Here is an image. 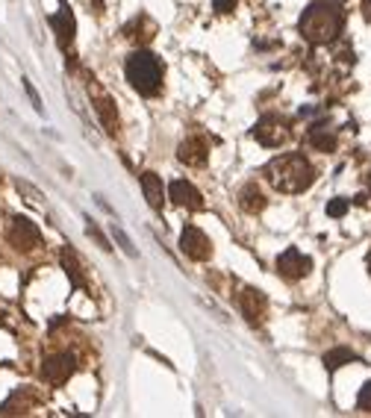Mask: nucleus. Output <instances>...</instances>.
Wrapping results in <instances>:
<instances>
[{
  "label": "nucleus",
  "instance_id": "1",
  "mask_svg": "<svg viewBox=\"0 0 371 418\" xmlns=\"http://www.w3.org/2000/svg\"><path fill=\"white\" fill-rule=\"evenodd\" d=\"M345 27V9L336 0H315L301 15V36L310 45H330Z\"/></svg>",
  "mask_w": 371,
  "mask_h": 418
},
{
  "label": "nucleus",
  "instance_id": "2",
  "mask_svg": "<svg viewBox=\"0 0 371 418\" xmlns=\"http://www.w3.org/2000/svg\"><path fill=\"white\" fill-rule=\"evenodd\" d=\"M265 180L274 186L277 192L298 195L315 183V168L310 165V159L301 157V153H286V157H277L265 165Z\"/></svg>",
  "mask_w": 371,
  "mask_h": 418
},
{
  "label": "nucleus",
  "instance_id": "3",
  "mask_svg": "<svg viewBox=\"0 0 371 418\" xmlns=\"http://www.w3.org/2000/svg\"><path fill=\"white\" fill-rule=\"evenodd\" d=\"M124 71H127L130 86H133L139 94H157L159 92V86H162V65H159V59L154 57V53L136 50L133 57L127 59Z\"/></svg>",
  "mask_w": 371,
  "mask_h": 418
},
{
  "label": "nucleus",
  "instance_id": "4",
  "mask_svg": "<svg viewBox=\"0 0 371 418\" xmlns=\"http://www.w3.org/2000/svg\"><path fill=\"white\" fill-rule=\"evenodd\" d=\"M254 139L265 148H280L289 139V121L280 115H263L254 127Z\"/></svg>",
  "mask_w": 371,
  "mask_h": 418
},
{
  "label": "nucleus",
  "instance_id": "5",
  "mask_svg": "<svg viewBox=\"0 0 371 418\" xmlns=\"http://www.w3.org/2000/svg\"><path fill=\"white\" fill-rule=\"evenodd\" d=\"M6 239H9V245H12L15 250H32V248H39L41 245V233H39V227L30 221V218H12V224H9L6 230Z\"/></svg>",
  "mask_w": 371,
  "mask_h": 418
},
{
  "label": "nucleus",
  "instance_id": "6",
  "mask_svg": "<svg viewBox=\"0 0 371 418\" xmlns=\"http://www.w3.org/2000/svg\"><path fill=\"white\" fill-rule=\"evenodd\" d=\"M180 250L189 259H194V262H203V259L212 257L210 239H206V233H203V230H198V227H186L183 233H180Z\"/></svg>",
  "mask_w": 371,
  "mask_h": 418
},
{
  "label": "nucleus",
  "instance_id": "7",
  "mask_svg": "<svg viewBox=\"0 0 371 418\" xmlns=\"http://www.w3.org/2000/svg\"><path fill=\"white\" fill-rule=\"evenodd\" d=\"M310 268H312L310 257H303L298 248H286V250H283V254L277 257V271H280L286 280H301V277H307Z\"/></svg>",
  "mask_w": 371,
  "mask_h": 418
},
{
  "label": "nucleus",
  "instance_id": "8",
  "mask_svg": "<svg viewBox=\"0 0 371 418\" xmlns=\"http://www.w3.org/2000/svg\"><path fill=\"white\" fill-rule=\"evenodd\" d=\"M74 371H77V359H74L71 354H57V357L45 359V366H41V377H45L48 383H53V386H62Z\"/></svg>",
  "mask_w": 371,
  "mask_h": 418
},
{
  "label": "nucleus",
  "instance_id": "9",
  "mask_svg": "<svg viewBox=\"0 0 371 418\" xmlns=\"http://www.w3.org/2000/svg\"><path fill=\"white\" fill-rule=\"evenodd\" d=\"M239 306H242V315L248 318L250 324H259L265 315V298L259 289H250V286H245L242 292H239Z\"/></svg>",
  "mask_w": 371,
  "mask_h": 418
},
{
  "label": "nucleus",
  "instance_id": "10",
  "mask_svg": "<svg viewBox=\"0 0 371 418\" xmlns=\"http://www.w3.org/2000/svg\"><path fill=\"white\" fill-rule=\"evenodd\" d=\"M168 197L177 206H183V209H203V197H201V192L194 189L192 183H186V180H174L171 186H168Z\"/></svg>",
  "mask_w": 371,
  "mask_h": 418
},
{
  "label": "nucleus",
  "instance_id": "11",
  "mask_svg": "<svg viewBox=\"0 0 371 418\" xmlns=\"http://www.w3.org/2000/svg\"><path fill=\"white\" fill-rule=\"evenodd\" d=\"M206 157H210V145H206L201 136L186 139V141H180V148H177V159L186 162V165H203Z\"/></svg>",
  "mask_w": 371,
  "mask_h": 418
},
{
  "label": "nucleus",
  "instance_id": "12",
  "mask_svg": "<svg viewBox=\"0 0 371 418\" xmlns=\"http://www.w3.org/2000/svg\"><path fill=\"white\" fill-rule=\"evenodd\" d=\"M50 27H53V32H57L59 45L68 48L71 41H74V30H77V21H74V12H71L68 6H59V12L50 18Z\"/></svg>",
  "mask_w": 371,
  "mask_h": 418
},
{
  "label": "nucleus",
  "instance_id": "13",
  "mask_svg": "<svg viewBox=\"0 0 371 418\" xmlns=\"http://www.w3.org/2000/svg\"><path fill=\"white\" fill-rule=\"evenodd\" d=\"M141 189H145V197H148V206L162 212V203H166V192H162V180L157 177L154 171L141 174Z\"/></svg>",
  "mask_w": 371,
  "mask_h": 418
},
{
  "label": "nucleus",
  "instance_id": "14",
  "mask_svg": "<svg viewBox=\"0 0 371 418\" xmlns=\"http://www.w3.org/2000/svg\"><path fill=\"white\" fill-rule=\"evenodd\" d=\"M94 109H97V115H101V121H103L106 133H109V136H115V133H118V115H115V103L109 101V97H106L103 92H97V89H94Z\"/></svg>",
  "mask_w": 371,
  "mask_h": 418
},
{
  "label": "nucleus",
  "instance_id": "15",
  "mask_svg": "<svg viewBox=\"0 0 371 418\" xmlns=\"http://www.w3.org/2000/svg\"><path fill=\"white\" fill-rule=\"evenodd\" d=\"M239 203H242V209L245 212H250V215H257V212H263L265 209V195L259 192V186L257 183H248L242 192H239Z\"/></svg>",
  "mask_w": 371,
  "mask_h": 418
},
{
  "label": "nucleus",
  "instance_id": "16",
  "mask_svg": "<svg viewBox=\"0 0 371 418\" xmlns=\"http://www.w3.org/2000/svg\"><path fill=\"white\" fill-rule=\"evenodd\" d=\"M307 139H310V145H312L315 150H324V153L336 150V136H333L324 124H312L310 133H307Z\"/></svg>",
  "mask_w": 371,
  "mask_h": 418
},
{
  "label": "nucleus",
  "instance_id": "17",
  "mask_svg": "<svg viewBox=\"0 0 371 418\" xmlns=\"http://www.w3.org/2000/svg\"><path fill=\"white\" fill-rule=\"evenodd\" d=\"M62 268H65V274H68V280L77 286V289H83L86 286V277H83V268H80V259H77V254H74L71 248H65L62 250Z\"/></svg>",
  "mask_w": 371,
  "mask_h": 418
},
{
  "label": "nucleus",
  "instance_id": "18",
  "mask_svg": "<svg viewBox=\"0 0 371 418\" xmlns=\"http://www.w3.org/2000/svg\"><path fill=\"white\" fill-rule=\"evenodd\" d=\"M348 362H357V354L351 348H333V350H327V354H324V368L327 371H336V368L348 366Z\"/></svg>",
  "mask_w": 371,
  "mask_h": 418
},
{
  "label": "nucleus",
  "instance_id": "19",
  "mask_svg": "<svg viewBox=\"0 0 371 418\" xmlns=\"http://www.w3.org/2000/svg\"><path fill=\"white\" fill-rule=\"evenodd\" d=\"M27 406H30V395H27V392H15L12 398L3 404V410H0V412L15 415V412H27Z\"/></svg>",
  "mask_w": 371,
  "mask_h": 418
},
{
  "label": "nucleus",
  "instance_id": "20",
  "mask_svg": "<svg viewBox=\"0 0 371 418\" xmlns=\"http://www.w3.org/2000/svg\"><path fill=\"white\" fill-rule=\"evenodd\" d=\"M345 212H348V201H345V197H336V201L327 203V215H330V218H342Z\"/></svg>",
  "mask_w": 371,
  "mask_h": 418
},
{
  "label": "nucleus",
  "instance_id": "21",
  "mask_svg": "<svg viewBox=\"0 0 371 418\" xmlns=\"http://www.w3.org/2000/svg\"><path fill=\"white\" fill-rule=\"evenodd\" d=\"M86 233H89V236H92V239H94L103 250H112V245H109V239L101 233V230H97V224H92V221H89V227H86Z\"/></svg>",
  "mask_w": 371,
  "mask_h": 418
},
{
  "label": "nucleus",
  "instance_id": "22",
  "mask_svg": "<svg viewBox=\"0 0 371 418\" xmlns=\"http://www.w3.org/2000/svg\"><path fill=\"white\" fill-rule=\"evenodd\" d=\"M357 406L363 412H371V383H365L363 389H359V398H357Z\"/></svg>",
  "mask_w": 371,
  "mask_h": 418
},
{
  "label": "nucleus",
  "instance_id": "23",
  "mask_svg": "<svg viewBox=\"0 0 371 418\" xmlns=\"http://www.w3.org/2000/svg\"><path fill=\"white\" fill-rule=\"evenodd\" d=\"M115 239H118V245L124 248V254H127V257H136V248L130 245V239H127V236H124V233H121V230H118V227H115Z\"/></svg>",
  "mask_w": 371,
  "mask_h": 418
},
{
  "label": "nucleus",
  "instance_id": "24",
  "mask_svg": "<svg viewBox=\"0 0 371 418\" xmlns=\"http://www.w3.org/2000/svg\"><path fill=\"white\" fill-rule=\"evenodd\" d=\"M215 12H233L236 9V0H212Z\"/></svg>",
  "mask_w": 371,
  "mask_h": 418
},
{
  "label": "nucleus",
  "instance_id": "25",
  "mask_svg": "<svg viewBox=\"0 0 371 418\" xmlns=\"http://www.w3.org/2000/svg\"><path fill=\"white\" fill-rule=\"evenodd\" d=\"M24 89H27V94H30V101H32V106H36V109H39V112H41V101H39V94H36V89H32V86H30V80H24Z\"/></svg>",
  "mask_w": 371,
  "mask_h": 418
},
{
  "label": "nucleus",
  "instance_id": "26",
  "mask_svg": "<svg viewBox=\"0 0 371 418\" xmlns=\"http://www.w3.org/2000/svg\"><path fill=\"white\" fill-rule=\"evenodd\" d=\"M363 9H365V18L371 21V0H365V3H363Z\"/></svg>",
  "mask_w": 371,
  "mask_h": 418
},
{
  "label": "nucleus",
  "instance_id": "27",
  "mask_svg": "<svg viewBox=\"0 0 371 418\" xmlns=\"http://www.w3.org/2000/svg\"><path fill=\"white\" fill-rule=\"evenodd\" d=\"M365 266H368V274H371V250H368V257H365Z\"/></svg>",
  "mask_w": 371,
  "mask_h": 418
},
{
  "label": "nucleus",
  "instance_id": "28",
  "mask_svg": "<svg viewBox=\"0 0 371 418\" xmlns=\"http://www.w3.org/2000/svg\"><path fill=\"white\" fill-rule=\"evenodd\" d=\"M368 192H371V174H368Z\"/></svg>",
  "mask_w": 371,
  "mask_h": 418
}]
</instances>
